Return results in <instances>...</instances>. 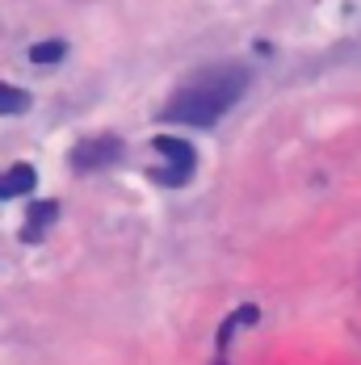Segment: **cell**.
Segmentation results:
<instances>
[{
  "label": "cell",
  "mask_w": 361,
  "mask_h": 365,
  "mask_svg": "<svg viewBox=\"0 0 361 365\" xmlns=\"http://www.w3.org/2000/svg\"><path fill=\"white\" fill-rule=\"evenodd\" d=\"M26 110H30V93L0 80V113H26Z\"/></svg>",
  "instance_id": "obj_6"
},
{
  "label": "cell",
  "mask_w": 361,
  "mask_h": 365,
  "mask_svg": "<svg viewBox=\"0 0 361 365\" xmlns=\"http://www.w3.org/2000/svg\"><path fill=\"white\" fill-rule=\"evenodd\" d=\"M118 160V139H88L72 151V164L80 173H93V168H106Z\"/></svg>",
  "instance_id": "obj_3"
},
{
  "label": "cell",
  "mask_w": 361,
  "mask_h": 365,
  "mask_svg": "<svg viewBox=\"0 0 361 365\" xmlns=\"http://www.w3.org/2000/svg\"><path fill=\"white\" fill-rule=\"evenodd\" d=\"M248 88V68L240 63H218L193 76L177 97L164 106V122H180V126H215L223 113L231 110Z\"/></svg>",
  "instance_id": "obj_1"
},
{
  "label": "cell",
  "mask_w": 361,
  "mask_h": 365,
  "mask_svg": "<svg viewBox=\"0 0 361 365\" xmlns=\"http://www.w3.org/2000/svg\"><path fill=\"white\" fill-rule=\"evenodd\" d=\"M156 151L173 164V168H164V173H156V181L160 185H180L189 181V173L198 168V155H193V147L180 143V139H156Z\"/></svg>",
  "instance_id": "obj_2"
},
{
  "label": "cell",
  "mask_w": 361,
  "mask_h": 365,
  "mask_svg": "<svg viewBox=\"0 0 361 365\" xmlns=\"http://www.w3.org/2000/svg\"><path fill=\"white\" fill-rule=\"evenodd\" d=\"M55 215H59V206H55V202H38V206H30V215H26L30 227L21 231V240H38V235L55 222Z\"/></svg>",
  "instance_id": "obj_5"
},
{
  "label": "cell",
  "mask_w": 361,
  "mask_h": 365,
  "mask_svg": "<svg viewBox=\"0 0 361 365\" xmlns=\"http://www.w3.org/2000/svg\"><path fill=\"white\" fill-rule=\"evenodd\" d=\"M38 185V173L30 164H13L9 173H0V197H26Z\"/></svg>",
  "instance_id": "obj_4"
},
{
  "label": "cell",
  "mask_w": 361,
  "mask_h": 365,
  "mask_svg": "<svg viewBox=\"0 0 361 365\" xmlns=\"http://www.w3.org/2000/svg\"><path fill=\"white\" fill-rule=\"evenodd\" d=\"M68 55V42H38L30 46V63H59Z\"/></svg>",
  "instance_id": "obj_7"
}]
</instances>
